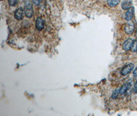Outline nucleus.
<instances>
[{
  "label": "nucleus",
  "mask_w": 137,
  "mask_h": 116,
  "mask_svg": "<svg viewBox=\"0 0 137 116\" xmlns=\"http://www.w3.org/2000/svg\"><path fill=\"white\" fill-rule=\"evenodd\" d=\"M24 11L26 17L28 18H31L33 13V10L32 4L29 2L26 3L24 6Z\"/></svg>",
  "instance_id": "f257e3e1"
},
{
  "label": "nucleus",
  "mask_w": 137,
  "mask_h": 116,
  "mask_svg": "<svg viewBox=\"0 0 137 116\" xmlns=\"http://www.w3.org/2000/svg\"><path fill=\"white\" fill-rule=\"evenodd\" d=\"M135 65L133 63L129 64L124 66L121 70V74L123 76H126L130 74L134 69Z\"/></svg>",
  "instance_id": "f03ea898"
},
{
  "label": "nucleus",
  "mask_w": 137,
  "mask_h": 116,
  "mask_svg": "<svg viewBox=\"0 0 137 116\" xmlns=\"http://www.w3.org/2000/svg\"><path fill=\"white\" fill-rule=\"evenodd\" d=\"M134 29H135V26H134V22L132 20L128 21V22L126 24L124 27V30L125 33L129 35L132 34L134 33Z\"/></svg>",
  "instance_id": "7ed1b4c3"
},
{
  "label": "nucleus",
  "mask_w": 137,
  "mask_h": 116,
  "mask_svg": "<svg viewBox=\"0 0 137 116\" xmlns=\"http://www.w3.org/2000/svg\"><path fill=\"white\" fill-rule=\"evenodd\" d=\"M134 41L132 39H127L123 44V49L126 51H129L132 49Z\"/></svg>",
  "instance_id": "20e7f679"
},
{
  "label": "nucleus",
  "mask_w": 137,
  "mask_h": 116,
  "mask_svg": "<svg viewBox=\"0 0 137 116\" xmlns=\"http://www.w3.org/2000/svg\"><path fill=\"white\" fill-rule=\"evenodd\" d=\"M44 25L45 23L43 18L41 17H38L36 20L35 23L36 28H37V29L39 30H42L44 27Z\"/></svg>",
  "instance_id": "39448f33"
},
{
  "label": "nucleus",
  "mask_w": 137,
  "mask_h": 116,
  "mask_svg": "<svg viewBox=\"0 0 137 116\" xmlns=\"http://www.w3.org/2000/svg\"><path fill=\"white\" fill-rule=\"evenodd\" d=\"M134 11H135V8L132 6L129 9H128L127 11L126 12L125 15V19L127 21L132 20L134 16Z\"/></svg>",
  "instance_id": "423d86ee"
},
{
  "label": "nucleus",
  "mask_w": 137,
  "mask_h": 116,
  "mask_svg": "<svg viewBox=\"0 0 137 116\" xmlns=\"http://www.w3.org/2000/svg\"><path fill=\"white\" fill-rule=\"evenodd\" d=\"M24 9L22 7H19L15 12L14 18L17 20H21L23 18Z\"/></svg>",
  "instance_id": "0eeeda50"
},
{
  "label": "nucleus",
  "mask_w": 137,
  "mask_h": 116,
  "mask_svg": "<svg viewBox=\"0 0 137 116\" xmlns=\"http://www.w3.org/2000/svg\"><path fill=\"white\" fill-rule=\"evenodd\" d=\"M132 0H124L122 3L121 7L123 9L127 10L132 7Z\"/></svg>",
  "instance_id": "6e6552de"
},
{
  "label": "nucleus",
  "mask_w": 137,
  "mask_h": 116,
  "mask_svg": "<svg viewBox=\"0 0 137 116\" xmlns=\"http://www.w3.org/2000/svg\"><path fill=\"white\" fill-rule=\"evenodd\" d=\"M131 83H126L122 85V86L121 87V88L119 89L120 94L121 95H124L125 94L127 91L130 89L131 87Z\"/></svg>",
  "instance_id": "1a4fd4ad"
},
{
  "label": "nucleus",
  "mask_w": 137,
  "mask_h": 116,
  "mask_svg": "<svg viewBox=\"0 0 137 116\" xmlns=\"http://www.w3.org/2000/svg\"><path fill=\"white\" fill-rule=\"evenodd\" d=\"M108 5L112 7H114L118 5L120 3V0H107Z\"/></svg>",
  "instance_id": "9d476101"
},
{
  "label": "nucleus",
  "mask_w": 137,
  "mask_h": 116,
  "mask_svg": "<svg viewBox=\"0 0 137 116\" xmlns=\"http://www.w3.org/2000/svg\"><path fill=\"white\" fill-rule=\"evenodd\" d=\"M119 94H120L119 90H118V89H116V90L114 91V92L113 93V94H112V99H114V100L116 99L117 98V97H118V95H119Z\"/></svg>",
  "instance_id": "9b49d317"
},
{
  "label": "nucleus",
  "mask_w": 137,
  "mask_h": 116,
  "mask_svg": "<svg viewBox=\"0 0 137 116\" xmlns=\"http://www.w3.org/2000/svg\"><path fill=\"white\" fill-rule=\"evenodd\" d=\"M133 52H137V40L134 41V43H133V46H132V49Z\"/></svg>",
  "instance_id": "f8f14e48"
},
{
  "label": "nucleus",
  "mask_w": 137,
  "mask_h": 116,
  "mask_svg": "<svg viewBox=\"0 0 137 116\" xmlns=\"http://www.w3.org/2000/svg\"><path fill=\"white\" fill-rule=\"evenodd\" d=\"M8 3L11 6H15L17 3V0H8Z\"/></svg>",
  "instance_id": "ddd939ff"
},
{
  "label": "nucleus",
  "mask_w": 137,
  "mask_h": 116,
  "mask_svg": "<svg viewBox=\"0 0 137 116\" xmlns=\"http://www.w3.org/2000/svg\"><path fill=\"white\" fill-rule=\"evenodd\" d=\"M32 1L35 5H38L40 3V0H32Z\"/></svg>",
  "instance_id": "4468645a"
},
{
  "label": "nucleus",
  "mask_w": 137,
  "mask_h": 116,
  "mask_svg": "<svg viewBox=\"0 0 137 116\" xmlns=\"http://www.w3.org/2000/svg\"><path fill=\"white\" fill-rule=\"evenodd\" d=\"M133 75L135 77H137V67L135 69V70L133 72Z\"/></svg>",
  "instance_id": "2eb2a0df"
},
{
  "label": "nucleus",
  "mask_w": 137,
  "mask_h": 116,
  "mask_svg": "<svg viewBox=\"0 0 137 116\" xmlns=\"http://www.w3.org/2000/svg\"><path fill=\"white\" fill-rule=\"evenodd\" d=\"M134 90L135 93L137 94V81L135 84V86H134Z\"/></svg>",
  "instance_id": "dca6fc26"
},
{
  "label": "nucleus",
  "mask_w": 137,
  "mask_h": 116,
  "mask_svg": "<svg viewBox=\"0 0 137 116\" xmlns=\"http://www.w3.org/2000/svg\"><path fill=\"white\" fill-rule=\"evenodd\" d=\"M136 38H137V33H136Z\"/></svg>",
  "instance_id": "f3484780"
},
{
  "label": "nucleus",
  "mask_w": 137,
  "mask_h": 116,
  "mask_svg": "<svg viewBox=\"0 0 137 116\" xmlns=\"http://www.w3.org/2000/svg\"></svg>",
  "instance_id": "a211bd4d"
}]
</instances>
